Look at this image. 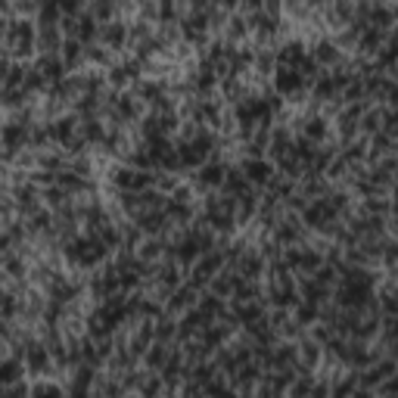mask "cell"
<instances>
[{
	"label": "cell",
	"mask_w": 398,
	"mask_h": 398,
	"mask_svg": "<svg viewBox=\"0 0 398 398\" xmlns=\"http://www.w3.org/2000/svg\"><path fill=\"white\" fill-rule=\"evenodd\" d=\"M7 41H10V50L13 53H28L31 44H34V28L28 22H16L7 34Z\"/></svg>",
	"instance_id": "cell-1"
},
{
	"label": "cell",
	"mask_w": 398,
	"mask_h": 398,
	"mask_svg": "<svg viewBox=\"0 0 398 398\" xmlns=\"http://www.w3.org/2000/svg\"><path fill=\"white\" fill-rule=\"evenodd\" d=\"M271 174H274V168H271L268 162H246V177L255 180V184H264Z\"/></svg>",
	"instance_id": "cell-2"
},
{
	"label": "cell",
	"mask_w": 398,
	"mask_h": 398,
	"mask_svg": "<svg viewBox=\"0 0 398 398\" xmlns=\"http://www.w3.org/2000/svg\"><path fill=\"white\" fill-rule=\"evenodd\" d=\"M103 34H106V41H109L112 47H118V44L124 41V25H118V22H109Z\"/></svg>",
	"instance_id": "cell-3"
},
{
	"label": "cell",
	"mask_w": 398,
	"mask_h": 398,
	"mask_svg": "<svg viewBox=\"0 0 398 398\" xmlns=\"http://www.w3.org/2000/svg\"><path fill=\"white\" fill-rule=\"evenodd\" d=\"M31 395H34V398H62L59 386H50V383H38V386L31 389Z\"/></svg>",
	"instance_id": "cell-4"
},
{
	"label": "cell",
	"mask_w": 398,
	"mask_h": 398,
	"mask_svg": "<svg viewBox=\"0 0 398 398\" xmlns=\"http://www.w3.org/2000/svg\"><path fill=\"white\" fill-rule=\"evenodd\" d=\"M314 59L333 62V59H336V47H333V44H317V47H314Z\"/></svg>",
	"instance_id": "cell-5"
},
{
	"label": "cell",
	"mask_w": 398,
	"mask_h": 398,
	"mask_svg": "<svg viewBox=\"0 0 398 398\" xmlns=\"http://www.w3.org/2000/svg\"><path fill=\"white\" fill-rule=\"evenodd\" d=\"M78 56H81V41L78 38H69L65 41V59L72 62V59H78Z\"/></svg>",
	"instance_id": "cell-6"
},
{
	"label": "cell",
	"mask_w": 398,
	"mask_h": 398,
	"mask_svg": "<svg viewBox=\"0 0 398 398\" xmlns=\"http://www.w3.org/2000/svg\"><path fill=\"white\" fill-rule=\"evenodd\" d=\"M199 180H203V184H218V180H221V168L218 165L203 168V177H199Z\"/></svg>",
	"instance_id": "cell-7"
},
{
	"label": "cell",
	"mask_w": 398,
	"mask_h": 398,
	"mask_svg": "<svg viewBox=\"0 0 398 398\" xmlns=\"http://www.w3.org/2000/svg\"><path fill=\"white\" fill-rule=\"evenodd\" d=\"M16 370H19V364H16V361H7V367H4V383H7V386L13 383V379H16V376H19V373H16Z\"/></svg>",
	"instance_id": "cell-8"
},
{
	"label": "cell",
	"mask_w": 398,
	"mask_h": 398,
	"mask_svg": "<svg viewBox=\"0 0 398 398\" xmlns=\"http://www.w3.org/2000/svg\"><path fill=\"white\" fill-rule=\"evenodd\" d=\"M305 134H308V137H320V134H323V121L314 118V121L308 124V131H305Z\"/></svg>",
	"instance_id": "cell-9"
}]
</instances>
